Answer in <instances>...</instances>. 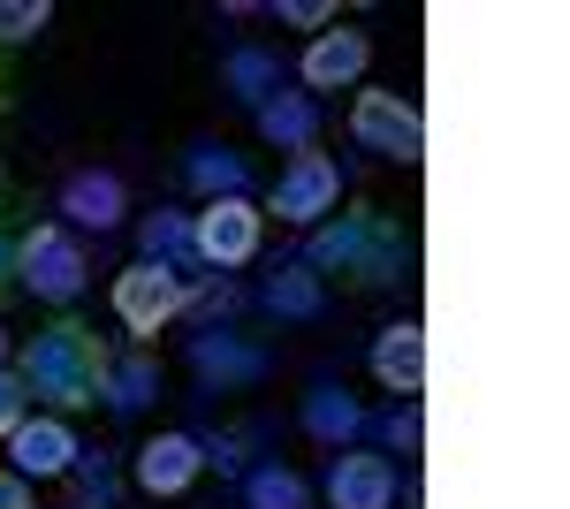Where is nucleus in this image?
Returning a JSON list of instances; mask_svg holds the SVG:
<instances>
[{"label": "nucleus", "mask_w": 570, "mask_h": 509, "mask_svg": "<svg viewBox=\"0 0 570 509\" xmlns=\"http://www.w3.org/2000/svg\"><path fill=\"white\" fill-rule=\"evenodd\" d=\"M190 244H198V258H214V266H244V258L259 252V206L252 198H214V206L198 213Z\"/></svg>", "instance_id": "39448f33"}, {"label": "nucleus", "mask_w": 570, "mask_h": 509, "mask_svg": "<svg viewBox=\"0 0 570 509\" xmlns=\"http://www.w3.org/2000/svg\"><path fill=\"white\" fill-rule=\"evenodd\" d=\"M99 395H107L115 411H137V403L153 395V365H122V373H115V388H99Z\"/></svg>", "instance_id": "5701e85b"}, {"label": "nucleus", "mask_w": 570, "mask_h": 509, "mask_svg": "<svg viewBox=\"0 0 570 509\" xmlns=\"http://www.w3.org/2000/svg\"><path fill=\"white\" fill-rule=\"evenodd\" d=\"M0 358H8V335H0Z\"/></svg>", "instance_id": "7c9ffc66"}, {"label": "nucleus", "mask_w": 570, "mask_h": 509, "mask_svg": "<svg viewBox=\"0 0 570 509\" xmlns=\"http://www.w3.org/2000/svg\"><path fill=\"white\" fill-rule=\"evenodd\" d=\"M351 129H357L365 153H389V160H419V153H426V123H419V107H403L395 91H357Z\"/></svg>", "instance_id": "7ed1b4c3"}, {"label": "nucleus", "mask_w": 570, "mask_h": 509, "mask_svg": "<svg viewBox=\"0 0 570 509\" xmlns=\"http://www.w3.org/2000/svg\"><path fill=\"white\" fill-rule=\"evenodd\" d=\"M228 77H236L244 99H266V91H274V61H266V53H236V61H228Z\"/></svg>", "instance_id": "4be33fe9"}, {"label": "nucleus", "mask_w": 570, "mask_h": 509, "mask_svg": "<svg viewBox=\"0 0 570 509\" xmlns=\"http://www.w3.org/2000/svg\"><path fill=\"white\" fill-rule=\"evenodd\" d=\"M198 464H206V457H198L190 433H160V441L137 449V487H145V495H183V487L198 479Z\"/></svg>", "instance_id": "6e6552de"}, {"label": "nucleus", "mask_w": 570, "mask_h": 509, "mask_svg": "<svg viewBox=\"0 0 570 509\" xmlns=\"http://www.w3.org/2000/svg\"><path fill=\"white\" fill-rule=\"evenodd\" d=\"M365 31H320V46L305 53V77L320 91H335V85H357V69H365Z\"/></svg>", "instance_id": "f8f14e48"}, {"label": "nucleus", "mask_w": 570, "mask_h": 509, "mask_svg": "<svg viewBox=\"0 0 570 509\" xmlns=\"http://www.w3.org/2000/svg\"><path fill=\"white\" fill-rule=\"evenodd\" d=\"M0 509H31V479H16V471H0Z\"/></svg>", "instance_id": "bb28decb"}, {"label": "nucleus", "mask_w": 570, "mask_h": 509, "mask_svg": "<svg viewBox=\"0 0 570 509\" xmlns=\"http://www.w3.org/2000/svg\"><path fill=\"white\" fill-rule=\"evenodd\" d=\"M23 388L31 395H46V403H61V411H85V403H99V388H107V358H99V342H91V327H46L39 342H31V358H23Z\"/></svg>", "instance_id": "f257e3e1"}, {"label": "nucleus", "mask_w": 570, "mask_h": 509, "mask_svg": "<svg viewBox=\"0 0 570 509\" xmlns=\"http://www.w3.org/2000/svg\"><path fill=\"white\" fill-rule=\"evenodd\" d=\"M259 129L274 137V145H297V153H305V145H312V99H297V91L266 99V107H259Z\"/></svg>", "instance_id": "4468645a"}, {"label": "nucleus", "mask_w": 570, "mask_h": 509, "mask_svg": "<svg viewBox=\"0 0 570 509\" xmlns=\"http://www.w3.org/2000/svg\"><path fill=\"white\" fill-rule=\"evenodd\" d=\"M77 487H85L91 502H107V495H115V464H107V457H91V464H77Z\"/></svg>", "instance_id": "b1692460"}, {"label": "nucleus", "mask_w": 570, "mask_h": 509, "mask_svg": "<svg viewBox=\"0 0 570 509\" xmlns=\"http://www.w3.org/2000/svg\"><path fill=\"white\" fill-rule=\"evenodd\" d=\"M335 190H343V175L327 153H297V168L282 175V190H274V213L282 221H312V213L335 206Z\"/></svg>", "instance_id": "0eeeda50"}, {"label": "nucleus", "mask_w": 570, "mask_h": 509, "mask_svg": "<svg viewBox=\"0 0 570 509\" xmlns=\"http://www.w3.org/2000/svg\"><path fill=\"white\" fill-rule=\"evenodd\" d=\"M312 266H343V274H357V282H395L403 236H395L389 213H351L343 228H327V236L312 244Z\"/></svg>", "instance_id": "f03ea898"}, {"label": "nucleus", "mask_w": 570, "mask_h": 509, "mask_svg": "<svg viewBox=\"0 0 570 509\" xmlns=\"http://www.w3.org/2000/svg\"><path fill=\"white\" fill-rule=\"evenodd\" d=\"M183 244H190V228H183L176 213H153V221H145V258H153V266H168Z\"/></svg>", "instance_id": "aec40b11"}, {"label": "nucleus", "mask_w": 570, "mask_h": 509, "mask_svg": "<svg viewBox=\"0 0 570 509\" xmlns=\"http://www.w3.org/2000/svg\"><path fill=\"white\" fill-rule=\"evenodd\" d=\"M8 449H16V479H53V471L77 464V433H69L61 419L16 425V433H8Z\"/></svg>", "instance_id": "1a4fd4ad"}, {"label": "nucleus", "mask_w": 570, "mask_h": 509, "mask_svg": "<svg viewBox=\"0 0 570 509\" xmlns=\"http://www.w3.org/2000/svg\"><path fill=\"white\" fill-rule=\"evenodd\" d=\"M228 304H236V290H228V282H214V290H198V312H228Z\"/></svg>", "instance_id": "cd10ccee"}, {"label": "nucleus", "mask_w": 570, "mask_h": 509, "mask_svg": "<svg viewBox=\"0 0 570 509\" xmlns=\"http://www.w3.org/2000/svg\"><path fill=\"white\" fill-rule=\"evenodd\" d=\"M282 16H289V23H327V8H320V0H289Z\"/></svg>", "instance_id": "c85d7f7f"}, {"label": "nucleus", "mask_w": 570, "mask_h": 509, "mask_svg": "<svg viewBox=\"0 0 570 509\" xmlns=\"http://www.w3.org/2000/svg\"><path fill=\"white\" fill-rule=\"evenodd\" d=\"M8 266H16V258H8V244H0V297H8Z\"/></svg>", "instance_id": "c756f323"}, {"label": "nucleus", "mask_w": 570, "mask_h": 509, "mask_svg": "<svg viewBox=\"0 0 570 509\" xmlns=\"http://www.w3.org/2000/svg\"><path fill=\"white\" fill-rule=\"evenodd\" d=\"M190 183L214 190V198H244V160H236V153H198V160H190Z\"/></svg>", "instance_id": "f3484780"}, {"label": "nucleus", "mask_w": 570, "mask_h": 509, "mask_svg": "<svg viewBox=\"0 0 570 509\" xmlns=\"http://www.w3.org/2000/svg\"><path fill=\"white\" fill-rule=\"evenodd\" d=\"M16 425H23V381L0 373V433H16Z\"/></svg>", "instance_id": "393cba45"}, {"label": "nucleus", "mask_w": 570, "mask_h": 509, "mask_svg": "<svg viewBox=\"0 0 570 509\" xmlns=\"http://www.w3.org/2000/svg\"><path fill=\"white\" fill-rule=\"evenodd\" d=\"M381 433H389L395 449H419V411H389V425H381Z\"/></svg>", "instance_id": "a878e982"}, {"label": "nucleus", "mask_w": 570, "mask_h": 509, "mask_svg": "<svg viewBox=\"0 0 570 509\" xmlns=\"http://www.w3.org/2000/svg\"><path fill=\"white\" fill-rule=\"evenodd\" d=\"M61 213L85 221V228H115V221H122V183H115V175H69Z\"/></svg>", "instance_id": "ddd939ff"}, {"label": "nucleus", "mask_w": 570, "mask_h": 509, "mask_svg": "<svg viewBox=\"0 0 570 509\" xmlns=\"http://www.w3.org/2000/svg\"><path fill=\"white\" fill-rule=\"evenodd\" d=\"M115 312H122V327H137V335H160V327L183 312V282L168 274V266L137 258L130 274L115 282Z\"/></svg>", "instance_id": "20e7f679"}, {"label": "nucleus", "mask_w": 570, "mask_h": 509, "mask_svg": "<svg viewBox=\"0 0 570 509\" xmlns=\"http://www.w3.org/2000/svg\"><path fill=\"white\" fill-rule=\"evenodd\" d=\"M252 509H305V479L297 471H259L252 479Z\"/></svg>", "instance_id": "6ab92c4d"}, {"label": "nucleus", "mask_w": 570, "mask_h": 509, "mask_svg": "<svg viewBox=\"0 0 570 509\" xmlns=\"http://www.w3.org/2000/svg\"><path fill=\"white\" fill-rule=\"evenodd\" d=\"M198 373H220V381H252V373H259V358H252V350H236V342H198Z\"/></svg>", "instance_id": "a211bd4d"}, {"label": "nucleus", "mask_w": 570, "mask_h": 509, "mask_svg": "<svg viewBox=\"0 0 570 509\" xmlns=\"http://www.w3.org/2000/svg\"><path fill=\"white\" fill-rule=\"evenodd\" d=\"M31 31H46V0H0V39H31Z\"/></svg>", "instance_id": "412c9836"}, {"label": "nucleus", "mask_w": 570, "mask_h": 509, "mask_svg": "<svg viewBox=\"0 0 570 509\" xmlns=\"http://www.w3.org/2000/svg\"><path fill=\"white\" fill-rule=\"evenodd\" d=\"M335 509H389L395 502V471L389 457H335V479H327Z\"/></svg>", "instance_id": "9b49d317"}, {"label": "nucleus", "mask_w": 570, "mask_h": 509, "mask_svg": "<svg viewBox=\"0 0 570 509\" xmlns=\"http://www.w3.org/2000/svg\"><path fill=\"white\" fill-rule=\"evenodd\" d=\"M266 304H274V312H297V320L320 312V282H312V266H282V274L266 282Z\"/></svg>", "instance_id": "dca6fc26"}, {"label": "nucleus", "mask_w": 570, "mask_h": 509, "mask_svg": "<svg viewBox=\"0 0 570 509\" xmlns=\"http://www.w3.org/2000/svg\"><path fill=\"white\" fill-rule=\"evenodd\" d=\"M305 425L320 433V441H351V433H357L365 419H357V403L343 395V388H320V395L305 403Z\"/></svg>", "instance_id": "2eb2a0df"}, {"label": "nucleus", "mask_w": 570, "mask_h": 509, "mask_svg": "<svg viewBox=\"0 0 570 509\" xmlns=\"http://www.w3.org/2000/svg\"><path fill=\"white\" fill-rule=\"evenodd\" d=\"M23 282H31L39 297L69 304L77 290H85V258H77V244H69L61 228H39V236L23 244Z\"/></svg>", "instance_id": "423d86ee"}, {"label": "nucleus", "mask_w": 570, "mask_h": 509, "mask_svg": "<svg viewBox=\"0 0 570 509\" xmlns=\"http://www.w3.org/2000/svg\"><path fill=\"white\" fill-rule=\"evenodd\" d=\"M373 373H381L395 395H419V388H426V327H419V320L389 327V335L373 342Z\"/></svg>", "instance_id": "9d476101"}]
</instances>
